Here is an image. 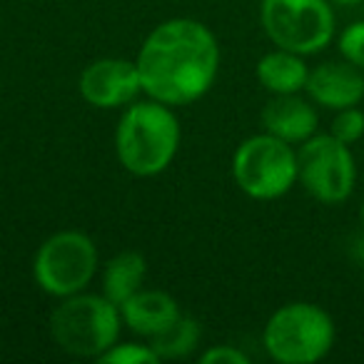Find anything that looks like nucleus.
Here are the masks:
<instances>
[{"label": "nucleus", "mask_w": 364, "mask_h": 364, "mask_svg": "<svg viewBox=\"0 0 364 364\" xmlns=\"http://www.w3.org/2000/svg\"><path fill=\"white\" fill-rule=\"evenodd\" d=\"M142 92L165 105H190L213 87L220 46L208 26L193 18L165 21L145 38L137 53Z\"/></svg>", "instance_id": "obj_1"}, {"label": "nucleus", "mask_w": 364, "mask_h": 364, "mask_svg": "<svg viewBox=\"0 0 364 364\" xmlns=\"http://www.w3.org/2000/svg\"><path fill=\"white\" fill-rule=\"evenodd\" d=\"M180 147V122L170 105L157 100L130 102L115 130L120 165L137 177H155L170 167Z\"/></svg>", "instance_id": "obj_2"}, {"label": "nucleus", "mask_w": 364, "mask_h": 364, "mask_svg": "<svg viewBox=\"0 0 364 364\" xmlns=\"http://www.w3.org/2000/svg\"><path fill=\"white\" fill-rule=\"evenodd\" d=\"M120 307L105 294L77 292L63 297L50 314V337L73 357L97 359L120 337Z\"/></svg>", "instance_id": "obj_3"}, {"label": "nucleus", "mask_w": 364, "mask_h": 364, "mask_svg": "<svg viewBox=\"0 0 364 364\" xmlns=\"http://www.w3.org/2000/svg\"><path fill=\"white\" fill-rule=\"evenodd\" d=\"M337 329L327 309L312 302H289L267 319L262 344L279 364H314L334 347Z\"/></svg>", "instance_id": "obj_4"}, {"label": "nucleus", "mask_w": 364, "mask_h": 364, "mask_svg": "<svg viewBox=\"0 0 364 364\" xmlns=\"http://www.w3.org/2000/svg\"><path fill=\"white\" fill-rule=\"evenodd\" d=\"M97 247L85 232L63 230L38 247L33 259L36 284L50 297H70L85 292L97 274Z\"/></svg>", "instance_id": "obj_5"}, {"label": "nucleus", "mask_w": 364, "mask_h": 364, "mask_svg": "<svg viewBox=\"0 0 364 364\" xmlns=\"http://www.w3.org/2000/svg\"><path fill=\"white\" fill-rule=\"evenodd\" d=\"M232 177L252 200H277L297 182V152L289 142L262 132L235 150Z\"/></svg>", "instance_id": "obj_6"}, {"label": "nucleus", "mask_w": 364, "mask_h": 364, "mask_svg": "<svg viewBox=\"0 0 364 364\" xmlns=\"http://www.w3.org/2000/svg\"><path fill=\"white\" fill-rule=\"evenodd\" d=\"M259 21L277 48L297 55H317L334 38L329 0H262Z\"/></svg>", "instance_id": "obj_7"}, {"label": "nucleus", "mask_w": 364, "mask_h": 364, "mask_svg": "<svg viewBox=\"0 0 364 364\" xmlns=\"http://www.w3.org/2000/svg\"><path fill=\"white\" fill-rule=\"evenodd\" d=\"M297 180L322 205H339L354 193L357 165L349 145L334 135H317L304 140L297 150Z\"/></svg>", "instance_id": "obj_8"}, {"label": "nucleus", "mask_w": 364, "mask_h": 364, "mask_svg": "<svg viewBox=\"0 0 364 364\" xmlns=\"http://www.w3.org/2000/svg\"><path fill=\"white\" fill-rule=\"evenodd\" d=\"M77 87L87 105L115 110L137 100V95L142 92V80L137 73V63L125 58H100L82 70Z\"/></svg>", "instance_id": "obj_9"}, {"label": "nucleus", "mask_w": 364, "mask_h": 364, "mask_svg": "<svg viewBox=\"0 0 364 364\" xmlns=\"http://www.w3.org/2000/svg\"><path fill=\"white\" fill-rule=\"evenodd\" d=\"M304 92L327 110H344L364 100V70L347 60H327L312 68Z\"/></svg>", "instance_id": "obj_10"}, {"label": "nucleus", "mask_w": 364, "mask_h": 364, "mask_svg": "<svg viewBox=\"0 0 364 364\" xmlns=\"http://www.w3.org/2000/svg\"><path fill=\"white\" fill-rule=\"evenodd\" d=\"M317 110L312 102L294 95H272V100L262 107V127L264 132L289 142V145H302L304 140L317 132Z\"/></svg>", "instance_id": "obj_11"}, {"label": "nucleus", "mask_w": 364, "mask_h": 364, "mask_svg": "<svg viewBox=\"0 0 364 364\" xmlns=\"http://www.w3.org/2000/svg\"><path fill=\"white\" fill-rule=\"evenodd\" d=\"M180 314L177 299L162 289H137L130 299L120 304L122 324H127L130 332L147 339L170 327Z\"/></svg>", "instance_id": "obj_12"}, {"label": "nucleus", "mask_w": 364, "mask_h": 364, "mask_svg": "<svg viewBox=\"0 0 364 364\" xmlns=\"http://www.w3.org/2000/svg\"><path fill=\"white\" fill-rule=\"evenodd\" d=\"M307 75H309V68L304 63V55L284 50V48L267 53L257 63V80L272 95H294V92H302L304 85H307Z\"/></svg>", "instance_id": "obj_13"}, {"label": "nucleus", "mask_w": 364, "mask_h": 364, "mask_svg": "<svg viewBox=\"0 0 364 364\" xmlns=\"http://www.w3.org/2000/svg\"><path fill=\"white\" fill-rule=\"evenodd\" d=\"M145 274H147L145 257L140 252H135V250H125V252L115 255L105 264V269H102V294L112 304L120 307L137 289H142Z\"/></svg>", "instance_id": "obj_14"}, {"label": "nucleus", "mask_w": 364, "mask_h": 364, "mask_svg": "<svg viewBox=\"0 0 364 364\" xmlns=\"http://www.w3.org/2000/svg\"><path fill=\"white\" fill-rule=\"evenodd\" d=\"M200 337H203L200 324L193 317L180 314L170 327L150 339V347L157 354V359H182L198 347Z\"/></svg>", "instance_id": "obj_15"}, {"label": "nucleus", "mask_w": 364, "mask_h": 364, "mask_svg": "<svg viewBox=\"0 0 364 364\" xmlns=\"http://www.w3.org/2000/svg\"><path fill=\"white\" fill-rule=\"evenodd\" d=\"M329 135H334L339 142L344 145H354L364 137V112L354 107H344V110H337L332 125H329Z\"/></svg>", "instance_id": "obj_16"}, {"label": "nucleus", "mask_w": 364, "mask_h": 364, "mask_svg": "<svg viewBox=\"0 0 364 364\" xmlns=\"http://www.w3.org/2000/svg\"><path fill=\"white\" fill-rule=\"evenodd\" d=\"M97 362L105 364H155L160 362L152 352L150 344H112L105 354L97 357Z\"/></svg>", "instance_id": "obj_17"}, {"label": "nucleus", "mask_w": 364, "mask_h": 364, "mask_svg": "<svg viewBox=\"0 0 364 364\" xmlns=\"http://www.w3.org/2000/svg\"><path fill=\"white\" fill-rule=\"evenodd\" d=\"M337 48L344 60L357 65L359 70H364V21H357L344 28V31L339 33Z\"/></svg>", "instance_id": "obj_18"}, {"label": "nucleus", "mask_w": 364, "mask_h": 364, "mask_svg": "<svg viewBox=\"0 0 364 364\" xmlns=\"http://www.w3.org/2000/svg\"><path fill=\"white\" fill-rule=\"evenodd\" d=\"M203 364H247V354H242L237 347L232 344H220V347H213L200 357Z\"/></svg>", "instance_id": "obj_19"}, {"label": "nucleus", "mask_w": 364, "mask_h": 364, "mask_svg": "<svg viewBox=\"0 0 364 364\" xmlns=\"http://www.w3.org/2000/svg\"><path fill=\"white\" fill-rule=\"evenodd\" d=\"M329 3H337V6H357L362 0H329Z\"/></svg>", "instance_id": "obj_20"}, {"label": "nucleus", "mask_w": 364, "mask_h": 364, "mask_svg": "<svg viewBox=\"0 0 364 364\" xmlns=\"http://www.w3.org/2000/svg\"><path fill=\"white\" fill-rule=\"evenodd\" d=\"M359 223H362V230H364V200H362V205H359Z\"/></svg>", "instance_id": "obj_21"}]
</instances>
